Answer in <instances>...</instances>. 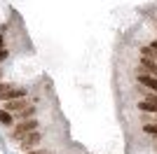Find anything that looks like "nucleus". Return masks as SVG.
Segmentation results:
<instances>
[{
  "instance_id": "nucleus-1",
  "label": "nucleus",
  "mask_w": 157,
  "mask_h": 154,
  "mask_svg": "<svg viewBox=\"0 0 157 154\" xmlns=\"http://www.w3.org/2000/svg\"><path fill=\"white\" fill-rule=\"evenodd\" d=\"M40 119L35 117V119H26V122H17L12 128H10V138H12L14 142H21V138H26L28 133H35V131H40Z\"/></svg>"
},
{
  "instance_id": "nucleus-2",
  "label": "nucleus",
  "mask_w": 157,
  "mask_h": 154,
  "mask_svg": "<svg viewBox=\"0 0 157 154\" xmlns=\"http://www.w3.org/2000/svg\"><path fill=\"white\" fill-rule=\"evenodd\" d=\"M31 89L28 86H14V84H2L0 82V101H17V98H28Z\"/></svg>"
},
{
  "instance_id": "nucleus-3",
  "label": "nucleus",
  "mask_w": 157,
  "mask_h": 154,
  "mask_svg": "<svg viewBox=\"0 0 157 154\" xmlns=\"http://www.w3.org/2000/svg\"><path fill=\"white\" fill-rule=\"evenodd\" d=\"M42 142H45V133H42V131H35V133H28L26 138H21L19 149L26 154V152H33V149H38Z\"/></svg>"
},
{
  "instance_id": "nucleus-4",
  "label": "nucleus",
  "mask_w": 157,
  "mask_h": 154,
  "mask_svg": "<svg viewBox=\"0 0 157 154\" xmlns=\"http://www.w3.org/2000/svg\"><path fill=\"white\" fill-rule=\"evenodd\" d=\"M28 105H33V103H28V98H17V101H7V103H2V110H7V112L17 115V112H21V110H26Z\"/></svg>"
},
{
  "instance_id": "nucleus-5",
  "label": "nucleus",
  "mask_w": 157,
  "mask_h": 154,
  "mask_svg": "<svg viewBox=\"0 0 157 154\" xmlns=\"http://www.w3.org/2000/svg\"><path fill=\"white\" fill-rule=\"evenodd\" d=\"M38 112H40V108H38V105H28L26 110L17 112V115H14V119H17V122H26V119H35V117H38Z\"/></svg>"
},
{
  "instance_id": "nucleus-6",
  "label": "nucleus",
  "mask_w": 157,
  "mask_h": 154,
  "mask_svg": "<svg viewBox=\"0 0 157 154\" xmlns=\"http://www.w3.org/2000/svg\"><path fill=\"white\" fill-rule=\"evenodd\" d=\"M138 84H143L148 91H152V94H157V77H150V75H136Z\"/></svg>"
},
{
  "instance_id": "nucleus-7",
  "label": "nucleus",
  "mask_w": 157,
  "mask_h": 154,
  "mask_svg": "<svg viewBox=\"0 0 157 154\" xmlns=\"http://www.w3.org/2000/svg\"><path fill=\"white\" fill-rule=\"evenodd\" d=\"M14 124H17V119H14L12 112H7V110L0 108V126H5V128H12Z\"/></svg>"
},
{
  "instance_id": "nucleus-8",
  "label": "nucleus",
  "mask_w": 157,
  "mask_h": 154,
  "mask_svg": "<svg viewBox=\"0 0 157 154\" xmlns=\"http://www.w3.org/2000/svg\"><path fill=\"white\" fill-rule=\"evenodd\" d=\"M138 112H143V115H157V105H152L148 101H141L138 103Z\"/></svg>"
},
{
  "instance_id": "nucleus-9",
  "label": "nucleus",
  "mask_w": 157,
  "mask_h": 154,
  "mask_svg": "<svg viewBox=\"0 0 157 154\" xmlns=\"http://www.w3.org/2000/svg\"><path fill=\"white\" fill-rule=\"evenodd\" d=\"M143 133L155 135V138H157V124H143Z\"/></svg>"
},
{
  "instance_id": "nucleus-10",
  "label": "nucleus",
  "mask_w": 157,
  "mask_h": 154,
  "mask_svg": "<svg viewBox=\"0 0 157 154\" xmlns=\"http://www.w3.org/2000/svg\"><path fill=\"white\" fill-rule=\"evenodd\" d=\"M26 154H54L52 149H47V147H38V149H33V152H26Z\"/></svg>"
},
{
  "instance_id": "nucleus-11",
  "label": "nucleus",
  "mask_w": 157,
  "mask_h": 154,
  "mask_svg": "<svg viewBox=\"0 0 157 154\" xmlns=\"http://www.w3.org/2000/svg\"><path fill=\"white\" fill-rule=\"evenodd\" d=\"M145 101H148V103H152V105H157V94L148 91V94H145Z\"/></svg>"
},
{
  "instance_id": "nucleus-12",
  "label": "nucleus",
  "mask_w": 157,
  "mask_h": 154,
  "mask_svg": "<svg viewBox=\"0 0 157 154\" xmlns=\"http://www.w3.org/2000/svg\"><path fill=\"white\" fill-rule=\"evenodd\" d=\"M7 58H10V49H0V63L7 61Z\"/></svg>"
},
{
  "instance_id": "nucleus-13",
  "label": "nucleus",
  "mask_w": 157,
  "mask_h": 154,
  "mask_svg": "<svg viewBox=\"0 0 157 154\" xmlns=\"http://www.w3.org/2000/svg\"><path fill=\"white\" fill-rule=\"evenodd\" d=\"M0 49H5V38H2V33H0Z\"/></svg>"
},
{
  "instance_id": "nucleus-14",
  "label": "nucleus",
  "mask_w": 157,
  "mask_h": 154,
  "mask_svg": "<svg viewBox=\"0 0 157 154\" xmlns=\"http://www.w3.org/2000/svg\"><path fill=\"white\" fill-rule=\"evenodd\" d=\"M155 124H157V115H155Z\"/></svg>"
}]
</instances>
